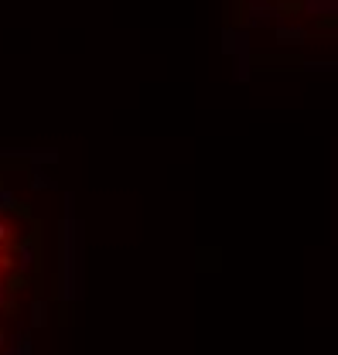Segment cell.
Instances as JSON below:
<instances>
[{
  "label": "cell",
  "mask_w": 338,
  "mask_h": 355,
  "mask_svg": "<svg viewBox=\"0 0 338 355\" xmlns=\"http://www.w3.org/2000/svg\"><path fill=\"white\" fill-rule=\"evenodd\" d=\"M45 301V219L0 178V355H24Z\"/></svg>",
  "instance_id": "obj_1"
},
{
  "label": "cell",
  "mask_w": 338,
  "mask_h": 355,
  "mask_svg": "<svg viewBox=\"0 0 338 355\" xmlns=\"http://www.w3.org/2000/svg\"><path fill=\"white\" fill-rule=\"evenodd\" d=\"M270 7L297 10V14H335L338 0H270Z\"/></svg>",
  "instance_id": "obj_2"
}]
</instances>
